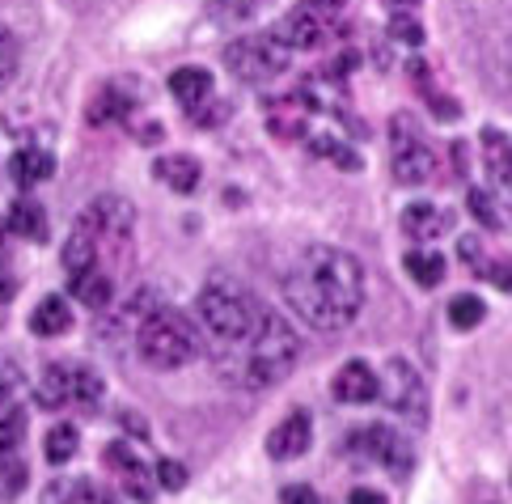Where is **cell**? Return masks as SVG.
I'll list each match as a JSON object with an SVG mask.
<instances>
[{
    "instance_id": "cell-12",
    "label": "cell",
    "mask_w": 512,
    "mask_h": 504,
    "mask_svg": "<svg viewBox=\"0 0 512 504\" xmlns=\"http://www.w3.org/2000/svg\"><path fill=\"white\" fill-rule=\"evenodd\" d=\"M309 441H314V420H309V411H288V416L267 432V454L276 462H292L301 458Z\"/></svg>"
},
{
    "instance_id": "cell-42",
    "label": "cell",
    "mask_w": 512,
    "mask_h": 504,
    "mask_svg": "<svg viewBox=\"0 0 512 504\" xmlns=\"http://www.w3.org/2000/svg\"><path fill=\"white\" fill-rule=\"evenodd\" d=\"M13 293H17V280L9 272H0V318H5V305L13 301Z\"/></svg>"
},
{
    "instance_id": "cell-47",
    "label": "cell",
    "mask_w": 512,
    "mask_h": 504,
    "mask_svg": "<svg viewBox=\"0 0 512 504\" xmlns=\"http://www.w3.org/2000/svg\"><path fill=\"white\" fill-rule=\"evenodd\" d=\"M5 233H9V225L0 221V259H5Z\"/></svg>"
},
{
    "instance_id": "cell-7",
    "label": "cell",
    "mask_w": 512,
    "mask_h": 504,
    "mask_svg": "<svg viewBox=\"0 0 512 504\" xmlns=\"http://www.w3.org/2000/svg\"><path fill=\"white\" fill-rule=\"evenodd\" d=\"M225 64L237 81L246 85H267L288 68V47L276 34H242L225 47Z\"/></svg>"
},
{
    "instance_id": "cell-25",
    "label": "cell",
    "mask_w": 512,
    "mask_h": 504,
    "mask_svg": "<svg viewBox=\"0 0 512 504\" xmlns=\"http://www.w3.org/2000/svg\"><path fill=\"white\" fill-rule=\"evenodd\" d=\"M402 267H407L411 280H415L419 288H436V284L445 280V255H441V250H428V246L407 250V259H402Z\"/></svg>"
},
{
    "instance_id": "cell-11",
    "label": "cell",
    "mask_w": 512,
    "mask_h": 504,
    "mask_svg": "<svg viewBox=\"0 0 512 504\" xmlns=\"http://www.w3.org/2000/svg\"><path fill=\"white\" fill-rule=\"evenodd\" d=\"M102 462L119 475V488L132 496L136 504H153V496H157V475H153V466L144 462L132 445H127V441H115V445L102 454Z\"/></svg>"
},
{
    "instance_id": "cell-8",
    "label": "cell",
    "mask_w": 512,
    "mask_h": 504,
    "mask_svg": "<svg viewBox=\"0 0 512 504\" xmlns=\"http://www.w3.org/2000/svg\"><path fill=\"white\" fill-rule=\"evenodd\" d=\"M390 132H394V183L402 187H424L432 170H436V153L432 144L424 140V132H419V123L411 115H394L390 119Z\"/></svg>"
},
{
    "instance_id": "cell-2",
    "label": "cell",
    "mask_w": 512,
    "mask_h": 504,
    "mask_svg": "<svg viewBox=\"0 0 512 504\" xmlns=\"http://www.w3.org/2000/svg\"><path fill=\"white\" fill-rule=\"evenodd\" d=\"M301 360V339L292 331V322L276 310H263V318L254 322V331L233 348H216V369L229 382L246 390H267L284 382Z\"/></svg>"
},
{
    "instance_id": "cell-18",
    "label": "cell",
    "mask_w": 512,
    "mask_h": 504,
    "mask_svg": "<svg viewBox=\"0 0 512 504\" xmlns=\"http://www.w3.org/2000/svg\"><path fill=\"white\" fill-rule=\"evenodd\" d=\"M51 174H56V157H51L47 149H34V144H26V149H17L9 157V178L17 187H39V183H47Z\"/></svg>"
},
{
    "instance_id": "cell-40",
    "label": "cell",
    "mask_w": 512,
    "mask_h": 504,
    "mask_svg": "<svg viewBox=\"0 0 512 504\" xmlns=\"http://www.w3.org/2000/svg\"><path fill=\"white\" fill-rule=\"evenodd\" d=\"M347 504H390L386 492H377V488H352L347 492Z\"/></svg>"
},
{
    "instance_id": "cell-26",
    "label": "cell",
    "mask_w": 512,
    "mask_h": 504,
    "mask_svg": "<svg viewBox=\"0 0 512 504\" xmlns=\"http://www.w3.org/2000/svg\"><path fill=\"white\" fill-rule=\"evenodd\" d=\"M309 153L322 157V161H335V166L347 170V174L360 170V153L352 149V144H343L339 136H309Z\"/></svg>"
},
{
    "instance_id": "cell-34",
    "label": "cell",
    "mask_w": 512,
    "mask_h": 504,
    "mask_svg": "<svg viewBox=\"0 0 512 504\" xmlns=\"http://www.w3.org/2000/svg\"><path fill=\"white\" fill-rule=\"evenodd\" d=\"M13 77H17V39L9 26H0V89H9Z\"/></svg>"
},
{
    "instance_id": "cell-19",
    "label": "cell",
    "mask_w": 512,
    "mask_h": 504,
    "mask_svg": "<svg viewBox=\"0 0 512 504\" xmlns=\"http://www.w3.org/2000/svg\"><path fill=\"white\" fill-rule=\"evenodd\" d=\"M309 111H314V102H309L305 94L301 98H276L267 106V128L280 140H297V136H305V115Z\"/></svg>"
},
{
    "instance_id": "cell-9",
    "label": "cell",
    "mask_w": 512,
    "mask_h": 504,
    "mask_svg": "<svg viewBox=\"0 0 512 504\" xmlns=\"http://www.w3.org/2000/svg\"><path fill=\"white\" fill-rule=\"evenodd\" d=\"M381 377V394L377 399H386V407L394 411V416H402L407 424L415 428H424L428 424V386H424V377L415 373L411 360H390L386 373H377Z\"/></svg>"
},
{
    "instance_id": "cell-44",
    "label": "cell",
    "mask_w": 512,
    "mask_h": 504,
    "mask_svg": "<svg viewBox=\"0 0 512 504\" xmlns=\"http://www.w3.org/2000/svg\"><path fill=\"white\" fill-rule=\"evenodd\" d=\"M305 9H314V13H322V17H331V13H339V5L343 0H301Z\"/></svg>"
},
{
    "instance_id": "cell-17",
    "label": "cell",
    "mask_w": 512,
    "mask_h": 504,
    "mask_svg": "<svg viewBox=\"0 0 512 504\" xmlns=\"http://www.w3.org/2000/svg\"><path fill=\"white\" fill-rule=\"evenodd\" d=\"M5 225H9V233H17V238H26L34 246H43L51 238V221H47L43 204L39 200H26V195H22V200H13Z\"/></svg>"
},
{
    "instance_id": "cell-35",
    "label": "cell",
    "mask_w": 512,
    "mask_h": 504,
    "mask_svg": "<svg viewBox=\"0 0 512 504\" xmlns=\"http://www.w3.org/2000/svg\"><path fill=\"white\" fill-rule=\"evenodd\" d=\"M233 111L229 102H221V98H204V102H195V106H187V115H191V123H204V128H212V123H221L225 115Z\"/></svg>"
},
{
    "instance_id": "cell-37",
    "label": "cell",
    "mask_w": 512,
    "mask_h": 504,
    "mask_svg": "<svg viewBox=\"0 0 512 504\" xmlns=\"http://www.w3.org/2000/svg\"><path fill=\"white\" fill-rule=\"evenodd\" d=\"M479 276H487L496 288L512 293V259H500V263H479Z\"/></svg>"
},
{
    "instance_id": "cell-39",
    "label": "cell",
    "mask_w": 512,
    "mask_h": 504,
    "mask_svg": "<svg viewBox=\"0 0 512 504\" xmlns=\"http://www.w3.org/2000/svg\"><path fill=\"white\" fill-rule=\"evenodd\" d=\"M280 504H322V496L309 488V483H288L280 492Z\"/></svg>"
},
{
    "instance_id": "cell-13",
    "label": "cell",
    "mask_w": 512,
    "mask_h": 504,
    "mask_svg": "<svg viewBox=\"0 0 512 504\" xmlns=\"http://www.w3.org/2000/svg\"><path fill=\"white\" fill-rule=\"evenodd\" d=\"M271 34H276V39H280L288 51H314V47H322V43H326V17L301 5V9L284 13Z\"/></svg>"
},
{
    "instance_id": "cell-41",
    "label": "cell",
    "mask_w": 512,
    "mask_h": 504,
    "mask_svg": "<svg viewBox=\"0 0 512 504\" xmlns=\"http://www.w3.org/2000/svg\"><path fill=\"white\" fill-rule=\"evenodd\" d=\"M119 424H123L127 432H136L140 441H149V424H144L140 416H132V411H119Z\"/></svg>"
},
{
    "instance_id": "cell-16",
    "label": "cell",
    "mask_w": 512,
    "mask_h": 504,
    "mask_svg": "<svg viewBox=\"0 0 512 504\" xmlns=\"http://www.w3.org/2000/svg\"><path fill=\"white\" fill-rule=\"evenodd\" d=\"M68 293L102 314V310H111V301H115V280H111V272H102V267H85V272L68 276Z\"/></svg>"
},
{
    "instance_id": "cell-36",
    "label": "cell",
    "mask_w": 512,
    "mask_h": 504,
    "mask_svg": "<svg viewBox=\"0 0 512 504\" xmlns=\"http://www.w3.org/2000/svg\"><path fill=\"white\" fill-rule=\"evenodd\" d=\"M390 34H394V39H402V43H411V47L424 43V26H419L415 17H407V13L394 17V22H390Z\"/></svg>"
},
{
    "instance_id": "cell-46",
    "label": "cell",
    "mask_w": 512,
    "mask_h": 504,
    "mask_svg": "<svg viewBox=\"0 0 512 504\" xmlns=\"http://www.w3.org/2000/svg\"><path fill=\"white\" fill-rule=\"evenodd\" d=\"M161 136H166V132H161V128H157V123H149V128H144V132H140V144H157Z\"/></svg>"
},
{
    "instance_id": "cell-43",
    "label": "cell",
    "mask_w": 512,
    "mask_h": 504,
    "mask_svg": "<svg viewBox=\"0 0 512 504\" xmlns=\"http://www.w3.org/2000/svg\"><path fill=\"white\" fill-rule=\"evenodd\" d=\"M491 183H496V200H500V195H504V204L512 208V170H504L500 178H491Z\"/></svg>"
},
{
    "instance_id": "cell-33",
    "label": "cell",
    "mask_w": 512,
    "mask_h": 504,
    "mask_svg": "<svg viewBox=\"0 0 512 504\" xmlns=\"http://www.w3.org/2000/svg\"><path fill=\"white\" fill-rule=\"evenodd\" d=\"M153 475H157V488L161 492H182V488H187V466L174 462V458H161L153 466Z\"/></svg>"
},
{
    "instance_id": "cell-22",
    "label": "cell",
    "mask_w": 512,
    "mask_h": 504,
    "mask_svg": "<svg viewBox=\"0 0 512 504\" xmlns=\"http://www.w3.org/2000/svg\"><path fill=\"white\" fill-rule=\"evenodd\" d=\"M30 331L39 335V339L68 335V331H72V310H68V301H64L60 293L43 297L39 305H34V314H30Z\"/></svg>"
},
{
    "instance_id": "cell-29",
    "label": "cell",
    "mask_w": 512,
    "mask_h": 504,
    "mask_svg": "<svg viewBox=\"0 0 512 504\" xmlns=\"http://www.w3.org/2000/svg\"><path fill=\"white\" fill-rule=\"evenodd\" d=\"M26 424H30L26 407H17V403L0 407V454H13V449L26 441Z\"/></svg>"
},
{
    "instance_id": "cell-20",
    "label": "cell",
    "mask_w": 512,
    "mask_h": 504,
    "mask_svg": "<svg viewBox=\"0 0 512 504\" xmlns=\"http://www.w3.org/2000/svg\"><path fill=\"white\" fill-rule=\"evenodd\" d=\"M153 174H157V183H166L170 191L191 195V191L199 187V178H204V166H199L191 153H170V157H161V161H157Z\"/></svg>"
},
{
    "instance_id": "cell-31",
    "label": "cell",
    "mask_w": 512,
    "mask_h": 504,
    "mask_svg": "<svg viewBox=\"0 0 512 504\" xmlns=\"http://www.w3.org/2000/svg\"><path fill=\"white\" fill-rule=\"evenodd\" d=\"M466 212H470L483 229H504V212H500V204H496V195L483 191V187H470V191H466Z\"/></svg>"
},
{
    "instance_id": "cell-6",
    "label": "cell",
    "mask_w": 512,
    "mask_h": 504,
    "mask_svg": "<svg viewBox=\"0 0 512 504\" xmlns=\"http://www.w3.org/2000/svg\"><path fill=\"white\" fill-rule=\"evenodd\" d=\"M77 225L94 238L98 259H115V255L127 250V242H132L136 212H132L127 200H119V195H98V200L85 204V212L77 216Z\"/></svg>"
},
{
    "instance_id": "cell-4",
    "label": "cell",
    "mask_w": 512,
    "mask_h": 504,
    "mask_svg": "<svg viewBox=\"0 0 512 504\" xmlns=\"http://www.w3.org/2000/svg\"><path fill=\"white\" fill-rule=\"evenodd\" d=\"M199 344H204V335H199L195 322L174 310V305H157L136 327V352L149 369H161V373H174L182 365H191L199 356Z\"/></svg>"
},
{
    "instance_id": "cell-14",
    "label": "cell",
    "mask_w": 512,
    "mask_h": 504,
    "mask_svg": "<svg viewBox=\"0 0 512 504\" xmlns=\"http://www.w3.org/2000/svg\"><path fill=\"white\" fill-rule=\"evenodd\" d=\"M331 394L347 407H364L381 394V377L373 373V365H364V360H347V365L335 373Z\"/></svg>"
},
{
    "instance_id": "cell-10",
    "label": "cell",
    "mask_w": 512,
    "mask_h": 504,
    "mask_svg": "<svg viewBox=\"0 0 512 504\" xmlns=\"http://www.w3.org/2000/svg\"><path fill=\"white\" fill-rule=\"evenodd\" d=\"M347 449H352V454H364V458L381 462L394 479L411 475V466H415V449H411V441H402L390 424H369V428L352 432Z\"/></svg>"
},
{
    "instance_id": "cell-21",
    "label": "cell",
    "mask_w": 512,
    "mask_h": 504,
    "mask_svg": "<svg viewBox=\"0 0 512 504\" xmlns=\"http://www.w3.org/2000/svg\"><path fill=\"white\" fill-rule=\"evenodd\" d=\"M43 504H119L111 492H102L98 483H89V479H56V483H47V492H43Z\"/></svg>"
},
{
    "instance_id": "cell-38",
    "label": "cell",
    "mask_w": 512,
    "mask_h": 504,
    "mask_svg": "<svg viewBox=\"0 0 512 504\" xmlns=\"http://www.w3.org/2000/svg\"><path fill=\"white\" fill-rule=\"evenodd\" d=\"M17 382H22V373H17V365H13V360H5V356H0V407H5V403L13 399Z\"/></svg>"
},
{
    "instance_id": "cell-5",
    "label": "cell",
    "mask_w": 512,
    "mask_h": 504,
    "mask_svg": "<svg viewBox=\"0 0 512 504\" xmlns=\"http://www.w3.org/2000/svg\"><path fill=\"white\" fill-rule=\"evenodd\" d=\"M106 394V382L85 369V365H47L34 382V403L43 411H60V407H85L94 411Z\"/></svg>"
},
{
    "instance_id": "cell-15",
    "label": "cell",
    "mask_w": 512,
    "mask_h": 504,
    "mask_svg": "<svg viewBox=\"0 0 512 504\" xmlns=\"http://www.w3.org/2000/svg\"><path fill=\"white\" fill-rule=\"evenodd\" d=\"M398 225L415 242H436V238H445V233L453 229V212L436 208V204H411L407 212L398 216Z\"/></svg>"
},
{
    "instance_id": "cell-30",
    "label": "cell",
    "mask_w": 512,
    "mask_h": 504,
    "mask_svg": "<svg viewBox=\"0 0 512 504\" xmlns=\"http://www.w3.org/2000/svg\"><path fill=\"white\" fill-rule=\"evenodd\" d=\"M483 318H487L483 297L462 293V297H453V301H449V327H453V331H474Z\"/></svg>"
},
{
    "instance_id": "cell-45",
    "label": "cell",
    "mask_w": 512,
    "mask_h": 504,
    "mask_svg": "<svg viewBox=\"0 0 512 504\" xmlns=\"http://www.w3.org/2000/svg\"><path fill=\"white\" fill-rule=\"evenodd\" d=\"M432 111L441 119H457V106H449V98H432Z\"/></svg>"
},
{
    "instance_id": "cell-28",
    "label": "cell",
    "mask_w": 512,
    "mask_h": 504,
    "mask_svg": "<svg viewBox=\"0 0 512 504\" xmlns=\"http://www.w3.org/2000/svg\"><path fill=\"white\" fill-rule=\"evenodd\" d=\"M77 449H81V432L72 428V424H56L47 432V445H43V454L51 466H64L68 458H77Z\"/></svg>"
},
{
    "instance_id": "cell-23",
    "label": "cell",
    "mask_w": 512,
    "mask_h": 504,
    "mask_svg": "<svg viewBox=\"0 0 512 504\" xmlns=\"http://www.w3.org/2000/svg\"><path fill=\"white\" fill-rule=\"evenodd\" d=\"M170 94L182 102V106H195L212 94V72L199 68V64H187V68H174L170 72Z\"/></svg>"
},
{
    "instance_id": "cell-32",
    "label": "cell",
    "mask_w": 512,
    "mask_h": 504,
    "mask_svg": "<svg viewBox=\"0 0 512 504\" xmlns=\"http://www.w3.org/2000/svg\"><path fill=\"white\" fill-rule=\"evenodd\" d=\"M483 161H487V174L491 178H500L504 170H512V140L496 128H487L483 132Z\"/></svg>"
},
{
    "instance_id": "cell-1",
    "label": "cell",
    "mask_w": 512,
    "mask_h": 504,
    "mask_svg": "<svg viewBox=\"0 0 512 504\" xmlns=\"http://www.w3.org/2000/svg\"><path fill=\"white\" fill-rule=\"evenodd\" d=\"M284 301L314 331H343L364 310V267L352 250L314 242L284 272Z\"/></svg>"
},
{
    "instance_id": "cell-3",
    "label": "cell",
    "mask_w": 512,
    "mask_h": 504,
    "mask_svg": "<svg viewBox=\"0 0 512 504\" xmlns=\"http://www.w3.org/2000/svg\"><path fill=\"white\" fill-rule=\"evenodd\" d=\"M195 314H199V335H208L212 348H233L254 331V322L263 318V305L254 301L246 284L229 276H212L199 288Z\"/></svg>"
},
{
    "instance_id": "cell-27",
    "label": "cell",
    "mask_w": 512,
    "mask_h": 504,
    "mask_svg": "<svg viewBox=\"0 0 512 504\" xmlns=\"http://www.w3.org/2000/svg\"><path fill=\"white\" fill-rule=\"evenodd\" d=\"M26 483H30V466L17 458V449L13 454H0V504H9L26 492Z\"/></svg>"
},
{
    "instance_id": "cell-24",
    "label": "cell",
    "mask_w": 512,
    "mask_h": 504,
    "mask_svg": "<svg viewBox=\"0 0 512 504\" xmlns=\"http://www.w3.org/2000/svg\"><path fill=\"white\" fill-rule=\"evenodd\" d=\"M132 111H136V102L127 98L119 85H106L102 94L89 102V123H94V128H106V123H123Z\"/></svg>"
}]
</instances>
